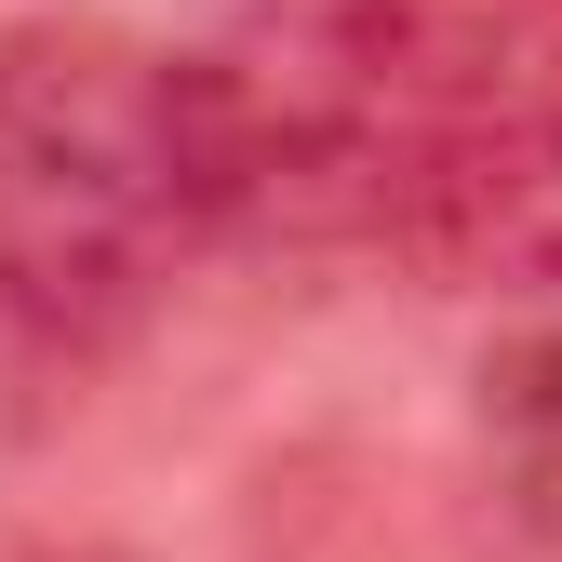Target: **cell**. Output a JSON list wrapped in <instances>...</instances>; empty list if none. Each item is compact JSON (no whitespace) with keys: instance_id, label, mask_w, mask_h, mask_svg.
<instances>
[{"instance_id":"1","label":"cell","mask_w":562,"mask_h":562,"mask_svg":"<svg viewBox=\"0 0 562 562\" xmlns=\"http://www.w3.org/2000/svg\"><path fill=\"white\" fill-rule=\"evenodd\" d=\"M188 148H201V228L348 255L415 228L509 94L549 81L536 27L509 0H268V14L188 41Z\"/></svg>"},{"instance_id":"2","label":"cell","mask_w":562,"mask_h":562,"mask_svg":"<svg viewBox=\"0 0 562 562\" xmlns=\"http://www.w3.org/2000/svg\"><path fill=\"white\" fill-rule=\"evenodd\" d=\"M201 241L188 67L94 14L0 27V308L41 348H108Z\"/></svg>"},{"instance_id":"3","label":"cell","mask_w":562,"mask_h":562,"mask_svg":"<svg viewBox=\"0 0 562 562\" xmlns=\"http://www.w3.org/2000/svg\"><path fill=\"white\" fill-rule=\"evenodd\" d=\"M402 255L429 281H456V295H496L522 322H562V81L509 94L442 161V188L415 201Z\"/></svg>"}]
</instances>
